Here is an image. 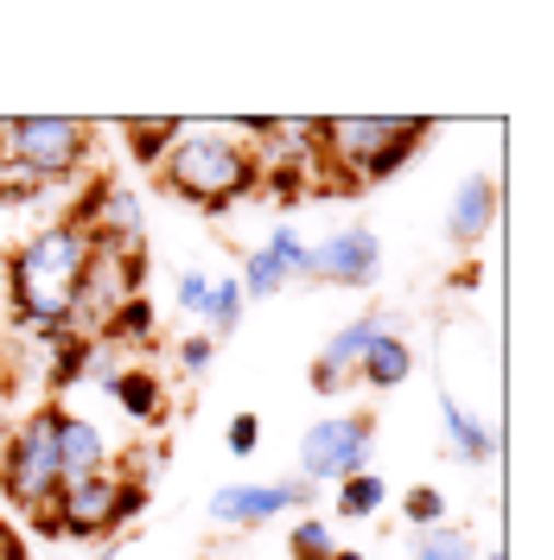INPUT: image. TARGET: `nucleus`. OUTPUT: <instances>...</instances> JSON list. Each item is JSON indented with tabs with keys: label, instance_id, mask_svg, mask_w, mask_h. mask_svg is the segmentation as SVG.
<instances>
[{
	"label": "nucleus",
	"instance_id": "obj_1",
	"mask_svg": "<svg viewBox=\"0 0 554 560\" xmlns=\"http://www.w3.org/2000/svg\"><path fill=\"white\" fill-rule=\"evenodd\" d=\"M83 261H90V236L70 217L38 223L33 236L13 248V261H7V300H13V318H20V331L33 345H51V338L70 331Z\"/></svg>",
	"mask_w": 554,
	"mask_h": 560
},
{
	"label": "nucleus",
	"instance_id": "obj_2",
	"mask_svg": "<svg viewBox=\"0 0 554 560\" xmlns=\"http://www.w3.org/2000/svg\"><path fill=\"white\" fill-rule=\"evenodd\" d=\"M262 153L236 128H178L173 153L160 160V185L192 210H230L262 191Z\"/></svg>",
	"mask_w": 554,
	"mask_h": 560
},
{
	"label": "nucleus",
	"instance_id": "obj_3",
	"mask_svg": "<svg viewBox=\"0 0 554 560\" xmlns=\"http://www.w3.org/2000/svg\"><path fill=\"white\" fill-rule=\"evenodd\" d=\"M147 510V485L140 478H115V471H96V478H70L58 485V497L26 516L38 535H51V541H103L115 528H128Z\"/></svg>",
	"mask_w": 554,
	"mask_h": 560
},
{
	"label": "nucleus",
	"instance_id": "obj_4",
	"mask_svg": "<svg viewBox=\"0 0 554 560\" xmlns=\"http://www.w3.org/2000/svg\"><path fill=\"white\" fill-rule=\"evenodd\" d=\"M58 415H65V401H38L0 446V497L20 516H38L65 485V471H58Z\"/></svg>",
	"mask_w": 554,
	"mask_h": 560
},
{
	"label": "nucleus",
	"instance_id": "obj_5",
	"mask_svg": "<svg viewBox=\"0 0 554 560\" xmlns=\"http://www.w3.org/2000/svg\"><path fill=\"white\" fill-rule=\"evenodd\" d=\"M90 153H96V128L77 121V115H20V121H0V160H13L20 173H33L45 191L83 173Z\"/></svg>",
	"mask_w": 554,
	"mask_h": 560
},
{
	"label": "nucleus",
	"instance_id": "obj_6",
	"mask_svg": "<svg viewBox=\"0 0 554 560\" xmlns=\"http://www.w3.org/2000/svg\"><path fill=\"white\" fill-rule=\"evenodd\" d=\"M377 453V415H325L300 433V485H345L370 471Z\"/></svg>",
	"mask_w": 554,
	"mask_h": 560
},
{
	"label": "nucleus",
	"instance_id": "obj_7",
	"mask_svg": "<svg viewBox=\"0 0 554 560\" xmlns=\"http://www.w3.org/2000/svg\"><path fill=\"white\" fill-rule=\"evenodd\" d=\"M140 275H147V261H135V255H122L108 243H90V261H83V280H77V306H70V331L103 338L108 318L140 293Z\"/></svg>",
	"mask_w": 554,
	"mask_h": 560
},
{
	"label": "nucleus",
	"instance_id": "obj_8",
	"mask_svg": "<svg viewBox=\"0 0 554 560\" xmlns=\"http://www.w3.org/2000/svg\"><path fill=\"white\" fill-rule=\"evenodd\" d=\"M434 135V121H420V115H338V121H325V166H345L357 185L370 178L382 153L395 147V140H427Z\"/></svg>",
	"mask_w": 554,
	"mask_h": 560
},
{
	"label": "nucleus",
	"instance_id": "obj_9",
	"mask_svg": "<svg viewBox=\"0 0 554 560\" xmlns=\"http://www.w3.org/2000/svg\"><path fill=\"white\" fill-rule=\"evenodd\" d=\"M382 275V236L363 230V223H345L332 230L325 243L307 248V280H325V287H370Z\"/></svg>",
	"mask_w": 554,
	"mask_h": 560
},
{
	"label": "nucleus",
	"instance_id": "obj_10",
	"mask_svg": "<svg viewBox=\"0 0 554 560\" xmlns=\"http://www.w3.org/2000/svg\"><path fill=\"white\" fill-rule=\"evenodd\" d=\"M319 490L300 485V478H275V485H223L217 497H210V523L223 528H262L275 523V516H287V510H300V503H312Z\"/></svg>",
	"mask_w": 554,
	"mask_h": 560
},
{
	"label": "nucleus",
	"instance_id": "obj_11",
	"mask_svg": "<svg viewBox=\"0 0 554 560\" xmlns=\"http://www.w3.org/2000/svg\"><path fill=\"white\" fill-rule=\"evenodd\" d=\"M377 331H389L382 313H363V318H350V325H338V331L325 338V350H319V363L307 370V383L319 388V395H338V388L357 376V363H363V350H370Z\"/></svg>",
	"mask_w": 554,
	"mask_h": 560
},
{
	"label": "nucleus",
	"instance_id": "obj_12",
	"mask_svg": "<svg viewBox=\"0 0 554 560\" xmlns=\"http://www.w3.org/2000/svg\"><path fill=\"white\" fill-rule=\"evenodd\" d=\"M490 223H497V178L490 173L459 178V191H452V205H447V236L459 248H478L490 236Z\"/></svg>",
	"mask_w": 554,
	"mask_h": 560
},
{
	"label": "nucleus",
	"instance_id": "obj_13",
	"mask_svg": "<svg viewBox=\"0 0 554 560\" xmlns=\"http://www.w3.org/2000/svg\"><path fill=\"white\" fill-rule=\"evenodd\" d=\"M58 471H65V485L70 478H96V471H108V440H103V427L96 420H83V415H58Z\"/></svg>",
	"mask_w": 554,
	"mask_h": 560
},
{
	"label": "nucleus",
	"instance_id": "obj_14",
	"mask_svg": "<svg viewBox=\"0 0 554 560\" xmlns=\"http://www.w3.org/2000/svg\"><path fill=\"white\" fill-rule=\"evenodd\" d=\"M357 376L370 388H402L408 376H415V345L389 325V331H377L370 338V350H363V363H357Z\"/></svg>",
	"mask_w": 554,
	"mask_h": 560
},
{
	"label": "nucleus",
	"instance_id": "obj_15",
	"mask_svg": "<svg viewBox=\"0 0 554 560\" xmlns=\"http://www.w3.org/2000/svg\"><path fill=\"white\" fill-rule=\"evenodd\" d=\"M108 395H115V408H122L128 420H160V415H166V383H160V370L128 363V370L108 383Z\"/></svg>",
	"mask_w": 554,
	"mask_h": 560
},
{
	"label": "nucleus",
	"instance_id": "obj_16",
	"mask_svg": "<svg viewBox=\"0 0 554 560\" xmlns=\"http://www.w3.org/2000/svg\"><path fill=\"white\" fill-rule=\"evenodd\" d=\"M122 140H128V160L135 166H153L160 173V160L173 153V140H178V121L173 115H128L122 121Z\"/></svg>",
	"mask_w": 554,
	"mask_h": 560
},
{
	"label": "nucleus",
	"instance_id": "obj_17",
	"mask_svg": "<svg viewBox=\"0 0 554 560\" xmlns=\"http://www.w3.org/2000/svg\"><path fill=\"white\" fill-rule=\"evenodd\" d=\"M38 357H45V388L65 395V388H77L83 370H90V338H83V331H65V338L38 345Z\"/></svg>",
	"mask_w": 554,
	"mask_h": 560
},
{
	"label": "nucleus",
	"instance_id": "obj_18",
	"mask_svg": "<svg viewBox=\"0 0 554 560\" xmlns=\"http://www.w3.org/2000/svg\"><path fill=\"white\" fill-rule=\"evenodd\" d=\"M440 420H447V433H452V446H459L465 465H490V458H497V433H490L485 420L465 415L452 395H440Z\"/></svg>",
	"mask_w": 554,
	"mask_h": 560
},
{
	"label": "nucleus",
	"instance_id": "obj_19",
	"mask_svg": "<svg viewBox=\"0 0 554 560\" xmlns=\"http://www.w3.org/2000/svg\"><path fill=\"white\" fill-rule=\"evenodd\" d=\"M332 490H338V516H345V523H370L382 503H389L382 471H357V478H345V485H332Z\"/></svg>",
	"mask_w": 554,
	"mask_h": 560
},
{
	"label": "nucleus",
	"instance_id": "obj_20",
	"mask_svg": "<svg viewBox=\"0 0 554 560\" xmlns=\"http://www.w3.org/2000/svg\"><path fill=\"white\" fill-rule=\"evenodd\" d=\"M243 313H249V300H243V287H236V275L210 280V293H205V325H210V338H230V331L243 325Z\"/></svg>",
	"mask_w": 554,
	"mask_h": 560
},
{
	"label": "nucleus",
	"instance_id": "obj_21",
	"mask_svg": "<svg viewBox=\"0 0 554 560\" xmlns=\"http://www.w3.org/2000/svg\"><path fill=\"white\" fill-rule=\"evenodd\" d=\"M287 280H293V275L280 268L275 248H249V261H243V275H236V287H243V300H275Z\"/></svg>",
	"mask_w": 554,
	"mask_h": 560
},
{
	"label": "nucleus",
	"instance_id": "obj_22",
	"mask_svg": "<svg viewBox=\"0 0 554 560\" xmlns=\"http://www.w3.org/2000/svg\"><path fill=\"white\" fill-rule=\"evenodd\" d=\"M408 560H478V541H472L465 528L440 523V528H420V535H415V555H408Z\"/></svg>",
	"mask_w": 554,
	"mask_h": 560
},
{
	"label": "nucleus",
	"instance_id": "obj_23",
	"mask_svg": "<svg viewBox=\"0 0 554 560\" xmlns=\"http://www.w3.org/2000/svg\"><path fill=\"white\" fill-rule=\"evenodd\" d=\"M103 338H115L122 350H128V345H147V338H153V300H147V293H135V300H128L122 313L108 318Z\"/></svg>",
	"mask_w": 554,
	"mask_h": 560
},
{
	"label": "nucleus",
	"instance_id": "obj_24",
	"mask_svg": "<svg viewBox=\"0 0 554 560\" xmlns=\"http://www.w3.org/2000/svg\"><path fill=\"white\" fill-rule=\"evenodd\" d=\"M287 555L293 560H332L338 555V541H332L325 516H300V523L287 528Z\"/></svg>",
	"mask_w": 554,
	"mask_h": 560
},
{
	"label": "nucleus",
	"instance_id": "obj_25",
	"mask_svg": "<svg viewBox=\"0 0 554 560\" xmlns=\"http://www.w3.org/2000/svg\"><path fill=\"white\" fill-rule=\"evenodd\" d=\"M402 523L415 528V535L420 528H440L447 523V490L440 485H415L408 497H402Z\"/></svg>",
	"mask_w": 554,
	"mask_h": 560
},
{
	"label": "nucleus",
	"instance_id": "obj_26",
	"mask_svg": "<svg viewBox=\"0 0 554 560\" xmlns=\"http://www.w3.org/2000/svg\"><path fill=\"white\" fill-rule=\"evenodd\" d=\"M45 198V185L33 173H20L13 160H0V210H20V205H38Z\"/></svg>",
	"mask_w": 554,
	"mask_h": 560
},
{
	"label": "nucleus",
	"instance_id": "obj_27",
	"mask_svg": "<svg viewBox=\"0 0 554 560\" xmlns=\"http://www.w3.org/2000/svg\"><path fill=\"white\" fill-rule=\"evenodd\" d=\"M128 370V357H122V345L115 338H90V370H83V383H96V388H108L115 376Z\"/></svg>",
	"mask_w": 554,
	"mask_h": 560
},
{
	"label": "nucleus",
	"instance_id": "obj_28",
	"mask_svg": "<svg viewBox=\"0 0 554 560\" xmlns=\"http://www.w3.org/2000/svg\"><path fill=\"white\" fill-rule=\"evenodd\" d=\"M262 248H275L280 268H287L293 280H307V243H300V230H293V223H275V236H268Z\"/></svg>",
	"mask_w": 554,
	"mask_h": 560
},
{
	"label": "nucleus",
	"instance_id": "obj_29",
	"mask_svg": "<svg viewBox=\"0 0 554 560\" xmlns=\"http://www.w3.org/2000/svg\"><path fill=\"white\" fill-rule=\"evenodd\" d=\"M178 370H185V376H205L210 363H217V338H210V331H192V338H178Z\"/></svg>",
	"mask_w": 554,
	"mask_h": 560
},
{
	"label": "nucleus",
	"instance_id": "obj_30",
	"mask_svg": "<svg viewBox=\"0 0 554 560\" xmlns=\"http://www.w3.org/2000/svg\"><path fill=\"white\" fill-rule=\"evenodd\" d=\"M223 446H230V458H255L262 453V415H236L223 427Z\"/></svg>",
	"mask_w": 554,
	"mask_h": 560
},
{
	"label": "nucleus",
	"instance_id": "obj_31",
	"mask_svg": "<svg viewBox=\"0 0 554 560\" xmlns=\"http://www.w3.org/2000/svg\"><path fill=\"white\" fill-rule=\"evenodd\" d=\"M205 293H210L205 268H185V275H173V306H178V313H205Z\"/></svg>",
	"mask_w": 554,
	"mask_h": 560
},
{
	"label": "nucleus",
	"instance_id": "obj_32",
	"mask_svg": "<svg viewBox=\"0 0 554 560\" xmlns=\"http://www.w3.org/2000/svg\"><path fill=\"white\" fill-rule=\"evenodd\" d=\"M420 153V140H395V147H389V153H382L377 166H370V178H389L395 173V166H408V160H415ZM370 178H363V185H370Z\"/></svg>",
	"mask_w": 554,
	"mask_h": 560
},
{
	"label": "nucleus",
	"instance_id": "obj_33",
	"mask_svg": "<svg viewBox=\"0 0 554 560\" xmlns=\"http://www.w3.org/2000/svg\"><path fill=\"white\" fill-rule=\"evenodd\" d=\"M0 560H26V535L13 523H0Z\"/></svg>",
	"mask_w": 554,
	"mask_h": 560
},
{
	"label": "nucleus",
	"instance_id": "obj_34",
	"mask_svg": "<svg viewBox=\"0 0 554 560\" xmlns=\"http://www.w3.org/2000/svg\"><path fill=\"white\" fill-rule=\"evenodd\" d=\"M332 560H370V555H357V548H338V555H332Z\"/></svg>",
	"mask_w": 554,
	"mask_h": 560
},
{
	"label": "nucleus",
	"instance_id": "obj_35",
	"mask_svg": "<svg viewBox=\"0 0 554 560\" xmlns=\"http://www.w3.org/2000/svg\"><path fill=\"white\" fill-rule=\"evenodd\" d=\"M485 560H504V555H485Z\"/></svg>",
	"mask_w": 554,
	"mask_h": 560
},
{
	"label": "nucleus",
	"instance_id": "obj_36",
	"mask_svg": "<svg viewBox=\"0 0 554 560\" xmlns=\"http://www.w3.org/2000/svg\"><path fill=\"white\" fill-rule=\"evenodd\" d=\"M96 560H115V555H96Z\"/></svg>",
	"mask_w": 554,
	"mask_h": 560
}]
</instances>
